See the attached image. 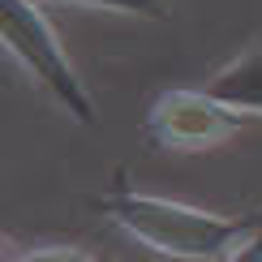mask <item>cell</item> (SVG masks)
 <instances>
[{"mask_svg": "<svg viewBox=\"0 0 262 262\" xmlns=\"http://www.w3.org/2000/svg\"><path fill=\"white\" fill-rule=\"evenodd\" d=\"M220 262H262V224H258L249 236H241V241L228 249Z\"/></svg>", "mask_w": 262, "mask_h": 262, "instance_id": "obj_7", "label": "cell"}, {"mask_svg": "<svg viewBox=\"0 0 262 262\" xmlns=\"http://www.w3.org/2000/svg\"><path fill=\"white\" fill-rule=\"evenodd\" d=\"M103 211L138 245L155 249V254H168V258H185V262L224 258L241 236L254 232V224H245V220H228V215L202 211V206L159 198V193H138V189L107 193Z\"/></svg>", "mask_w": 262, "mask_h": 262, "instance_id": "obj_1", "label": "cell"}, {"mask_svg": "<svg viewBox=\"0 0 262 262\" xmlns=\"http://www.w3.org/2000/svg\"><path fill=\"white\" fill-rule=\"evenodd\" d=\"M39 5H82V9H112V13H142V17H159L168 0H39Z\"/></svg>", "mask_w": 262, "mask_h": 262, "instance_id": "obj_5", "label": "cell"}, {"mask_svg": "<svg viewBox=\"0 0 262 262\" xmlns=\"http://www.w3.org/2000/svg\"><path fill=\"white\" fill-rule=\"evenodd\" d=\"M0 39H5L9 56H13L73 121L95 125L91 95H86L78 69H73L69 52L60 48V39H56V30H52V21H48L39 0H0Z\"/></svg>", "mask_w": 262, "mask_h": 262, "instance_id": "obj_2", "label": "cell"}, {"mask_svg": "<svg viewBox=\"0 0 262 262\" xmlns=\"http://www.w3.org/2000/svg\"><path fill=\"white\" fill-rule=\"evenodd\" d=\"M206 91L220 95L224 103H232L245 116H262V48H249L236 60H228Z\"/></svg>", "mask_w": 262, "mask_h": 262, "instance_id": "obj_4", "label": "cell"}, {"mask_svg": "<svg viewBox=\"0 0 262 262\" xmlns=\"http://www.w3.org/2000/svg\"><path fill=\"white\" fill-rule=\"evenodd\" d=\"M245 125V112L224 103L211 91H163L150 103L146 129L168 150H206L220 146Z\"/></svg>", "mask_w": 262, "mask_h": 262, "instance_id": "obj_3", "label": "cell"}, {"mask_svg": "<svg viewBox=\"0 0 262 262\" xmlns=\"http://www.w3.org/2000/svg\"><path fill=\"white\" fill-rule=\"evenodd\" d=\"M17 262H99V258H91L86 249H73V245H43V249L21 254Z\"/></svg>", "mask_w": 262, "mask_h": 262, "instance_id": "obj_6", "label": "cell"}]
</instances>
